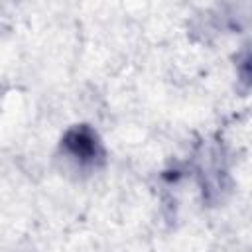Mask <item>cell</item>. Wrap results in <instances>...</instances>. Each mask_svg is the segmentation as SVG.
<instances>
[{
    "label": "cell",
    "instance_id": "cell-1",
    "mask_svg": "<svg viewBox=\"0 0 252 252\" xmlns=\"http://www.w3.org/2000/svg\"><path fill=\"white\" fill-rule=\"evenodd\" d=\"M61 150L83 165L94 163L104 156L96 132L87 124H77L69 128L61 138Z\"/></svg>",
    "mask_w": 252,
    "mask_h": 252
},
{
    "label": "cell",
    "instance_id": "cell-2",
    "mask_svg": "<svg viewBox=\"0 0 252 252\" xmlns=\"http://www.w3.org/2000/svg\"><path fill=\"white\" fill-rule=\"evenodd\" d=\"M236 71H238L240 83H242L244 87H252V51L244 53V55L238 59Z\"/></svg>",
    "mask_w": 252,
    "mask_h": 252
}]
</instances>
